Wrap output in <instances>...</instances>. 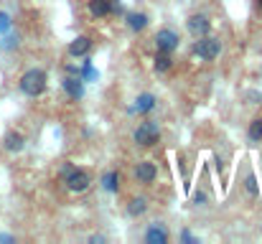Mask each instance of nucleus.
I'll return each mask as SVG.
<instances>
[{"mask_svg":"<svg viewBox=\"0 0 262 244\" xmlns=\"http://www.w3.org/2000/svg\"><path fill=\"white\" fill-rule=\"evenodd\" d=\"M87 8L92 18H107L112 13V0H89Z\"/></svg>","mask_w":262,"mask_h":244,"instance_id":"obj_10","label":"nucleus"},{"mask_svg":"<svg viewBox=\"0 0 262 244\" xmlns=\"http://www.w3.org/2000/svg\"><path fill=\"white\" fill-rule=\"evenodd\" d=\"M133 140H135L138 145H143V148H153V145L161 140V127H158V122H150V120L140 122L138 130L133 132Z\"/></svg>","mask_w":262,"mask_h":244,"instance_id":"obj_3","label":"nucleus"},{"mask_svg":"<svg viewBox=\"0 0 262 244\" xmlns=\"http://www.w3.org/2000/svg\"><path fill=\"white\" fill-rule=\"evenodd\" d=\"M219 51H222V41L214 36H201L193 43V56H199L201 61H214L219 56Z\"/></svg>","mask_w":262,"mask_h":244,"instance_id":"obj_2","label":"nucleus"},{"mask_svg":"<svg viewBox=\"0 0 262 244\" xmlns=\"http://www.w3.org/2000/svg\"><path fill=\"white\" fill-rule=\"evenodd\" d=\"M92 51V38L89 36H77L72 43H69V54L72 56H87Z\"/></svg>","mask_w":262,"mask_h":244,"instance_id":"obj_12","label":"nucleus"},{"mask_svg":"<svg viewBox=\"0 0 262 244\" xmlns=\"http://www.w3.org/2000/svg\"><path fill=\"white\" fill-rule=\"evenodd\" d=\"M204 201H206L204 193H193V204H204Z\"/></svg>","mask_w":262,"mask_h":244,"instance_id":"obj_22","label":"nucleus"},{"mask_svg":"<svg viewBox=\"0 0 262 244\" xmlns=\"http://www.w3.org/2000/svg\"><path fill=\"white\" fill-rule=\"evenodd\" d=\"M173 66V59H171V54H163V51H158V56H156V72H168Z\"/></svg>","mask_w":262,"mask_h":244,"instance_id":"obj_18","label":"nucleus"},{"mask_svg":"<svg viewBox=\"0 0 262 244\" xmlns=\"http://www.w3.org/2000/svg\"><path fill=\"white\" fill-rule=\"evenodd\" d=\"M127 26H130V31L140 33L148 28V15L145 13H127Z\"/></svg>","mask_w":262,"mask_h":244,"instance_id":"obj_14","label":"nucleus"},{"mask_svg":"<svg viewBox=\"0 0 262 244\" xmlns=\"http://www.w3.org/2000/svg\"><path fill=\"white\" fill-rule=\"evenodd\" d=\"M8 28H10V15H8V13H0V36H3Z\"/></svg>","mask_w":262,"mask_h":244,"instance_id":"obj_19","label":"nucleus"},{"mask_svg":"<svg viewBox=\"0 0 262 244\" xmlns=\"http://www.w3.org/2000/svg\"><path fill=\"white\" fill-rule=\"evenodd\" d=\"M64 183H67V188H69L72 193H82V191H87L89 188L92 178H89L87 170H82V168H74V165H72V170H67V173H64Z\"/></svg>","mask_w":262,"mask_h":244,"instance_id":"obj_4","label":"nucleus"},{"mask_svg":"<svg viewBox=\"0 0 262 244\" xmlns=\"http://www.w3.org/2000/svg\"><path fill=\"white\" fill-rule=\"evenodd\" d=\"M145 242L148 244H168V229L163 224H150L148 232H145Z\"/></svg>","mask_w":262,"mask_h":244,"instance_id":"obj_9","label":"nucleus"},{"mask_svg":"<svg viewBox=\"0 0 262 244\" xmlns=\"http://www.w3.org/2000/svg\"><path fill=\"white\" fill-rule=\"evenodd\" d=\"M10 49V46H18V38H13V36H8V38H3V49Z\"/></svg>","mask_w":262,"mask_h":244,"instance_id":"obj_21","label":"nucleus"},{"mask_svg":"<svg viewBox=\"0 0 262 244\" xmlns=\"http://www.w3.org/2000/svg\"><path fill=\"white\" fill-rule=\"evenodd\" d=\"M247 191L252 196H257V181H255V175H247Z\"/></svg>","mask_w":262,"mask_h":244,"instance_id":"obj_20","label":"nucleus"},{"mask_svg":"<svg viewBox=\"0 0 262 244\" xmlns=\"http://www.w3.org/2000/svg\"><path fill=\"white\" fill-rule=\"evenodd\" d=\"M102 186H104V191L115 193V191L120 188V173H117V170H110V173L102 178Z\"/></svg>","mask_w":262,"mask_h":244,"instance_id":"obj_15","label":"nucleus"},{"mask_svg":"<svg viewBox=\"0 0 262 244\" xmlns=\"http://www.w3.org/2000/svg\"><path fill=\"white\" fill-rule=\"evenodd\" d=\"M145 209H148V201H145V198H133L130 206H127V214H130V216H143Z\"/></svg>","mask_w":262,"mask_h":244,"instance_id":"obj_16","label":"nucleus"},{"mask_svg":"<svg viewBox=\"0 0 262 244\" xmlns=\"http://www.w3.org/2000/svg\"><path fill=\"white\" fill-rule=\"evenodd\" d=\"M46 81H49V77H46L43 69H28V72L20 77L18 86H20V92H23L26 97H41V94L46 92Z\"/></svg>","mask_w":262,"mask_h":244,"instance_id":"obj_1","label":"nucleus"},{"mask_svg":"<svg viewBox=\"0 0 262 244\" xmlns=\"http://www.w3.org/2000/svg\"><path fill=\"white\" fill-rule=\"evenodd\" d=\"M156 175H158V168L150 161H140L135 165V178H138V183H153Z\"/></svg>","mask_w":262,"mask_h":244,"instance_id":"obj_8","label":"nucleus"},{"mask_svg":"<svg viewBox=\"0 0 262 244\" xmlns=\"http://www.w3.org/2000/svg\"><path fill=\"white\" fill-rule=\"evenodd\" d=\"M61 86H64V92L69 94V99H74V102L84 97V79H82V77H77V74H69V77H64Z\"/></svg>","mask_w":262,"mask_h":244,"instance_id":"obj_6","label":"nucleus"},{"mask_svg":"<svg viewBox=\"0 0 262 244\" xmlns=\"http://www.w3.org/2000/svg\"><path fill=\"white\" fill-rule=\"evenodd\" d=\"M247 138H250L252 143H260L262 140V117H257V120H252V122H250Z\"/></svg>","mask_w":262,"mask_h":244,"instance_id":"obj_17","label":"nucleus"},{"mask_svg":"<svg viewBox=\"0 0 262 244\" xmlns=\"http://www.w3.org/2000/svg\"><path fill=\"white\" fill-rule=\"evenodd\" d=\"M3 145H5V150H8V153H20V150H23V145H26V138H23L20 132L10 130V132L3 138Z\"/></svg>","mask_w":262,"mask_h":244,"instance_id":"obj_11","label":"nucleus"},{"mask_svg":"<svg viewBox=\"0 0 262 244\" xmlns=\"http://www.w3.org/2000/svg\"><path fill=\"white\" fill-rule=\"evenodd\" d=\"M186 28H188V33H191L193 38H201V36H209L211 23H209L206 15H191V18L186 20Z\"/></svg>","mask_w":262,"mask_h":244,"instance_id":"obj_7","label":"nucleus"},{"mask_svg":"<svg viewBox=\"0 0 262 244\" xmlns=\"http://www.w3.org/2000/svg\"><path fill=\"white\" fill-rule=\"evenodd\" d=\"M257 5H260V8H262V0H257Z\"/></svg>","mask_w":262,"mask_h":244,"instance_id":"obj_24","label":"nucleus"},{"mask_svg":"<svg viewBox=\"0 0 262 244\" xmlns=\"http://www.w3.org/2000/svg\"><path fill=\"white\" fill-rule=\"evenodd\" d=\"M178 43H181V38H178V33L173 28H161L156 33V49L163 51V54H173L178 49Z\"/></svg>","mask_w":262,"mask_h":244,"instance_id":"obj_5","label":"nucleus"},{"mask_svg":"<svg viewBox=\"0 0 262 244\" xmlns=\"http://www.w3.org/2000/svg\"><path fill=\"white\" fill-rule=\"evenodd\" d=\"M181 239H183V242H196V239H193L188 232H183V234H181Z\"/></svg>","mask_w":262,"mask_h":244,"instance_id":"obj_23","label":"nucleus"},{"mask_svg":"<svg viewBox=\"0 0 262 244\" xmlns=\"http://www.w3.org/2000/svg\"><path fill=\"white\" fill-rule=\"evenodd\" d=\"M156 109V97L153 94H140L138 99H135V104H133V112H138V115H148V112H153Z\"/></svg>","mask_w":262,"mask_h":244,"instance_id":"obj_13","label":"nucleus"}]
</instances>
